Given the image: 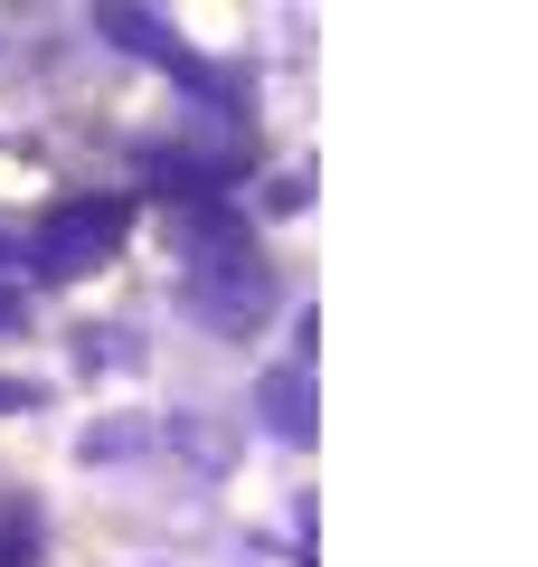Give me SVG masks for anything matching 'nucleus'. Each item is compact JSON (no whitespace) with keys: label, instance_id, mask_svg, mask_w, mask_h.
Returning <instances> with one entry per match:
<instances>
[{"label":"nucleus","instance_id":"20e7f679","mask_svg":"<svg viewBox=\"0 0 538 567\" xmlns=\"http://www.w3.org/2000/svg\"><path fill=\"white\" fill-rule=\"evenodd\" d=\"M10 312H20V303H10V293H0V322H10Z\"/></svg>","mask_w":538,"mask_h":567},{"label":"nucleus","instance_id":"f257e3e1","mask_svg":"<svg viewBox=\"0 0 538 567\" xmlns=\"http://www.w3.org/2000/svg\"><path fill=\"white\" fill-rule=\"evenodd\" d=\"M114 237H123V208H114V199H76V208H58V218L39 227L29 265H39V275H85Z\"/></svg>","mask_w":538,"mask_h":567},{"label":"nucleus","instance_id":"f03ea898","mask_svg":"<svg viewBox=\"0 0 538 567\" xmlns=\"http://www.w3.org/2000/svg\"><path fill=\"white\" fill-rule=\"evenodd\" d=\"M0 567H29V529L20 520H0Z\"/></svg>","mask_w":538,"mask_h":567},{"label":"nucleus","instance_id":"7ed1b4c3","mask_svg":"<svg viewBox=\"0 0 538 567\" xmlns=\"http://www.w3.org/2000/svg\"><path fill=\"white\" fill-rule=\"evenodd\" d=\"M0 406H20V388H10V379H0Z\"/></svg>","mask_w":538,"mask_h":567}]
</instances>
